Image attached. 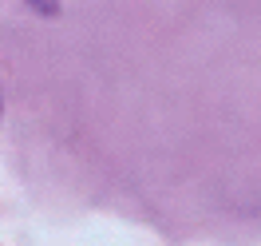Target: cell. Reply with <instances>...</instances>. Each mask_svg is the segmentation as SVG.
Masks as SVG:
<instances>
[{
    "mask_svg": "<svg viewBox=\"0 0 261 246\" xmlns=\"http://www.w3.org/2000/svg\"><path fill=\"white\" fill-rule=\"evenodd\" d=\"M36 8H40V12H56V0H32Z\"/></svg>",
    "mask_w": 261,
    "mask_h": 246,
    "instance_id": "1",
    "label": "cell"
}]
</instances>
